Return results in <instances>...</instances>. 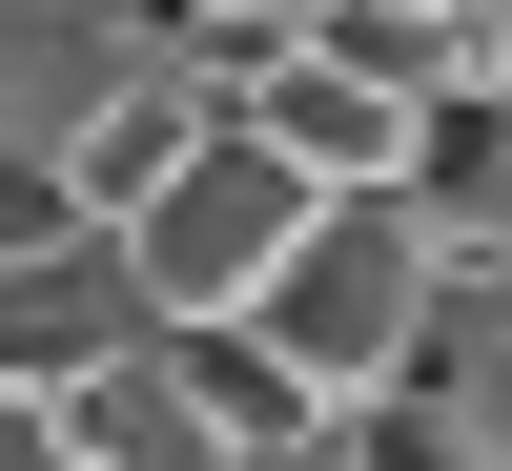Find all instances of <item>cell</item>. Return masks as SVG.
<instances>
[{
	"mask_svg": "<svg viewBox=\"0 0 512 471\" xmlns=\"http://www.w3.org/2000/svg\"><path fill=\"white\" fill-rule=\"evenodd\" d=\"M431 287H451V267H431V226H410L390 185H349V205H308V246H287L267 287H246V328H267L328 410H369L410 349H431Z\"/></svg>",
	"mask_w": 512,
	"mask_h": 471,
	"instance_id": "cell-1",
	"label": "cell"
},
{
	"mask_svg": "<svg viewBox=\"0 0 512 471\" xmlns=\"http://www.w3.org/2000/svg\"><path fill=\"white\" fill-rule=\"evenodd\" d=\"M308 205H328V185H308V164H287L246 103H226V123H205V144L144 185V205H123V267H144V308H164V328H205V308H246V287L308 246Z\"/></svg>",
	"mask_w": 512,
	"mask_h": 471,
	"instance_id": "cell-2",
	"label": "cell"
},
{
	"mask_svg": "<svg viewBox=\"0 0 512 471\" xmlns=\"http://www.w3.org/2000/svg\"><path fill=\"white\" fill-rule=\"evenodd\" d=\"M144 267H123V226H62V246H0V369H21V390L41 410H62L82 390V369H103V349H144Z\"/></svg>",
	"mask_w": 512,
	"mask_h": 471,
	"instance_id": "cell-3",
	"label": "cell"
},
{
	"mask_svg": "<svg viewBox=\"0 0 512 471\" xmlns=\"http://www.w3.org/2000/svg\"><path fill=\"white\" fill-rule=\"evenodd\" d=\"M246 123L349 205V185H410V123H431V103H410V82H369L349 41H287V62H246Z\"/></svg>",
	"mask_w": 512,
	"mask_h": 471,
	"instance_id": "cell-4",
	"label": "cell"
},
{
	"mask_svg": "<svg viewBox=\"0 0 512 471\" xmlns=\"http://www.w3.org/2000/svg\"><path fill=\"white\" fill-rule=\"evenodd\" d=\"M410 226H431V267H512V62L492 82H451L431 123H410Z\"/></svg>",
	"mask_w": 512,
	"mask_h": 471,
	"instance_id": "cell-5",
	"label": "cell"
},
{
	"mask_svg": "<svg viewBox=\"0 0 512 471\" xmlns=\"http://www.w3.org/2000/svg\"><path fill=\"white\" fill-rule=\"evenodd\" d=\"M62 471H205V410H185V349H164V328L62 390Z\"/></svg>",
	"mask_w": 512,
	"mask_h": 471,
	"instance_id": "cell-6",
	"label": "cell"
},
{
	"mask_svg": "<svg viewBox=\"0 0 512 471\" xmlns=\"http://www.w3.org/2000/svg\"><path fill=\"white\" fill-rule=\"evenodd\" d=\"M0 471H62V410H41L21 369H0Z\"/></svg>",
	"mask_w": 512,
	"mask_h": 471,
	"instance_id": "cell-7",
	"label": "cell"
},
{
	"mask_svg": "<svg viewBox=\"0 0 512 471\" xmlns=\"http://www.w3.org/2000/svg\"><path fill=\"white\" fill-rule=\"evenodd\" d=\"M144 21H164V0H144Z\"/></svg>",
	"mask_w": 512,
	"mask_h": 471,
	"instance_id": "cell-8",
	"label": "cell"
}]
</instances>
